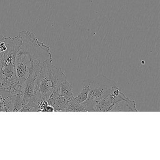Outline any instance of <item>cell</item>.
Segmentation results:
<instances>
[{"mask_svg":"<svg viewBox=\"0 0 160 160\" xmlns=\"http://www.w3.org/2000/svg\"><path fill=\"white\" fill-rule=\"evenodd\" d=\"M4 38V36H2V35H0V41H1L2 39H3V38Z\"/></svg>","mask_w":160,"mask_h":160,"instance_id":"9","label":"cell"},{"mask_svg":"<svg viewBox=\"0 0 160 160\" xmlns=\"http://www.w3.org/2000/svg\"><path fill=\"white\" fill-rule=\"evenodd\" d=\"M52 60L45 62L42 65L37 78L36 89L43 100L47 101L53 93L58 92L62 84L67 78L61 68L52 64Z\"/></svg>","mask_w":160,"mask_h":160,"instance_id":"2","label":"cell"},{"mask_svg":"<svg viewBox=\"0 0 160 160\" xmlns=\"http://www.w3.org/2000/svg\"><path fill=\"white\" fill-rule=\"evenodd\" d=\"M72 89V86L71 83L66 80L61 86L59 91V94L65 97L68 102H69L74 98L73 94Z\"/></svg>","mask_w":160,"mask_h":160,"instance_id":"6","label":"cell"},{"mask_svg":"<svg viewBox=\"0 0 160 160\" xmlns=\"http://www.w3.org/2000/svg\"><path fill=\"white\" fill-rule=\"evenodd\" d=\"M25 102V100L23 95L19 93L16 94L14 103L13 111H19L24 106Z\"/></svg>","mask_w":160,"mask_h":160,"instance_id":"8","label":"cell"},{"mask_svg":"<svg viewBox=\"0 0 160 160\" xmlns=\"http://www.w3.org/2000/svg\"><path fill=\"white\" fill-rule=\"evenodd\" d=\"M16 95L11 92L0 89V111H13Z\"/></svg>","mask_w":160,"mask_h":160,"instance_id":"4","label":"cell"},{"mask_svg":"<svg viewBox=\"0 0 160 160\" xmlns=\"http://www.w3.org/2000/svg\"><path fill=\"white\" fill-rule=\"evenodd\" d=\"M89 82L90 90L88 99L81 103L84 111H94L96 103L107 98L117 85L115 81L103 75L97 76Z\"/></svg>","mask_w":160,"mask_h":160,"instance_id":"3","label":"cell"},{"mask_svg":"<svg viewBox=\"0 0 160 160\" xmlns=\"http://www.w3.org/2000/svg\"><path fill=\"white\" fill-rule=\"evenodd\" d=\"M22 43L16 56L15 67L18 81L23 84L37 77L45 62L52 60L50 48L29 30L19 32Z\"/></svg>","mask_w":160,"mask_h":160,"instance_id":"1","label":"cell"},{"mask_svg":"<svg viewBox=\"0 0 160 160\" xmlns=\"http://www.w3.org/2000/svg\"><path fill=\"white\" fill-rule=\"evenodd\" d=\"M138 111L136 108V102L134 101L126 98L117 103L111 111Z\"/></svg>","mask_w":160,"mask_h":160,"instance_id":"5","label":"cell"},{"mask_svg":"<svg viewBox=\"0 0 160 160\" xmlns=\"http://www.w3.org/2000/svg\"><path fill=\"white\" fill-rule=\"evenodd\" d=\"M90 90V88L89 80L84 81L83 83L81 91L78 94L76 97H74L75 100L79 104L85 102L88 99Z\"/></svg>","mask_w":160,"mask_h":160,"instance_id":"7","label":"cell"}]
</instances>
